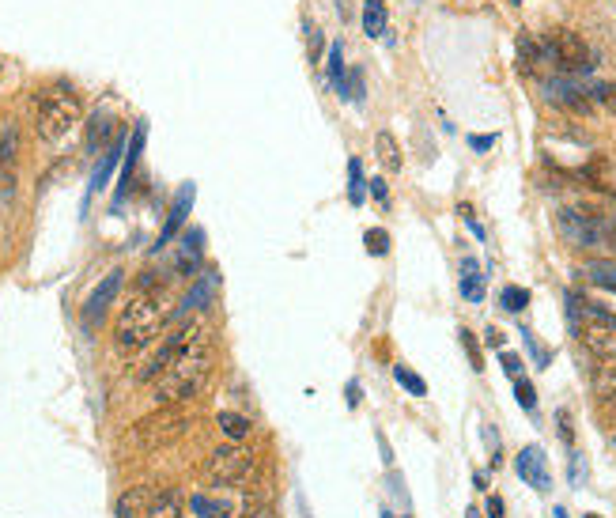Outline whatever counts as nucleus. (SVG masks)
I'll return each mask as SVG.
<instances>
[{
	"label": "nucleus",
	"instance_id": "1",
	"mask_svg": "<svg viewBox=\"0 0 616 518\" xmlns=\"http://www.w3.org/2000/svg\"><path fill=\"white\" fill-rule=\"evenodd\" d=\"M212 371V337L205 322H186L167 337V345L155 352V360L140 371V379L152 382L159 405L186 401L201 390V382Z\"/></svg>",
	"mask_w": 616,
	"mask_h": 518
},
{
	"label": "nucleus",
	"instance_id": "2",
	"mask_svg": "<svg viewBox=\"0 0 616 518\" xmlns=\"http://www.w3.org/2000/svg\"><path fill=\"white\" fill-rule=\"evenodd\" d=\"M167 322V303H163V288L155 280H144L133 299L121 307L118 322H114V341L118 348L133 352V348H144L152 341L155 333Z\"/></svg>",
	"mask_w": 616,
	"mask_h": 518
},
{
	"label": "nucleus",
	"instance_id": "3",
	"mask_svg": "<svg viewBox=\"0 0 616 518\" xmlns=\"http://www.w3.org/2000/svg\"><path fill=\"white\" fill-rule=\"evenodd\" d=\"M80 95L69 84H50L35 95V133L42 144H61L80 125Z\"/></svg>",
	"mask_w": 616,
	"mask_h": 518
},
{
	"label": "nucleus",
	"instance_id": "4",
	"mask_svg": "<svg viewBox=\"0 0 616 518\" xmlns=\"http://www.w3.org/2000/svg\"><path fill=\"white\" fill-rule=\"evenodd\" d=\"M548 61V76H586L598 69V53L590 50L575 31H548L541 38Z\"/></svg>",
	"mask_w": 616,
	"mask_h": 518
},
{
	"label": "nucleus",
	"instance_id": "5",
	"mask_svg": "<svg viewBox=\"0 0 616 518\" xmlns=\"http://www.w3.org/2000/svg\"><path fill=\"white\" fill-rule=\"evenodd\" d=\"M556 231H560V239H564L567 246H575V250H594V246H601V212L567 205L556 212Z\"/></svg>",
	"mask_w": 616,
	"mask_h": 518
},
{
	"label": "nucleus",
	"instance_id": "6",
	"mask_svg": "<svg viewBox=\"0 0 616 518\" xmlns=\"http://www.w3.org/2000/svg\"><path fill=\"white\" fill-rule=\"evenodd\" d=\"M545 95L548 103L556 106V110H567V114H598V106H594V95H590V84H582L579 76H545Z\"/></svg>",
	"mask_w": 616,
	"mask_h": 518
},
{
	"label": "nucleus",
	"instance_id": "7",
	"mask_svg": "<svg viewBox=\"0 0 616 518\" xmlns=\"http://www.w3.org/2000/svg\"><path fill=\"white\" fill-rule=\"evenodd\" d=\"M250 469H254V450L242 443H227V447L212 450L205 473L212 484H239Z\"/></svg>",
	"mask_w": 616,
	"mask_h": 518
},
{
	"label": "nucleus",
	"instance_id": "8",
	"mask_svg": "<svg viewBox=\"0 0 616 518\" xmlns=\"http://www.w3.org/2000/svg\"><path fill=\"white\" fill-rule=\"evenodd\" d=\"M579 341L586 345L590 356H598V360H616V318L609 322H586L579 329Z\"/></svg>",
	"mask_w": 616,
	"mask_h": 518
},
{
	"label": "nucleus",
	"instance_id": "9",
	"mask_svg": "<svg viewBox=\"0 0 616 518\" xmlns=\"http://www.w3.org/2000/svg\"><path fill=\"white\" fill-rule=\"evenodd\" d=\"M514 469H518V477H522L526 484H533L537 492H552V469H548V458L541 447L522 450L518 462H514Z\"/></svg>",
	"mask_w": 616,
	"mask_h": 518
},
{
	"label": "nucleus",
	"instance_id": "10",
	"mask_svg": "<svg viewBox=\"0 0 616 518\" xmlns=\"http://www.w3.org/2000/svg\"><path fill=\"white\" fill-rule=\"evenodd\" d=\"M118 288H121V273L118 269H114V273H110V277L103 280V284H99V288H95V292H91V299H87V307H84V326H99V322H103V311L106 307H110V299H114V295H118Z\"/></svg>",
	"mask_w": 616,
	"mask_h": 518
},
{
	"label": "nucleus",
	"instance_id": "11",
	"mask_svg": "<svg viewBox=\"0 0 616 518\" xmlns=\"http://www.w3.org/2000/svg\"><path fill=\"white\" fill-rule=\"evenodd\" d=\"M16 156H19L16 129H4L0 133V193H8L16 186Z\"/></svg>",
	"mask_w": 616,
	"mask_h": 518
},
{
	"label": "nucleus",
	"instance_id": "12",
	"mask_svg": "<svg viewBox=\"0 0 616 518\" xmlns=\"http://www.w3.org/2000/svg\"><path fill=\"white\" fill-rule=\"evenodd\" d=\"M189 507H193V515L197 518H239V507H235L231 496H208V492H197V496L189 500Z\"/></svg>",
	"mask_w": 616,
	"mask_h": 518
},
{
	"label": "nucleus",
	"instance_id": "13",
	"mask_svg": "<svg viewBox=\"0 0 616 518\" xmlns=\"http://www.w3.org/2000/svg\"><path fill=\"white\" fill-rule=\"evenodd\" d=\"M155 496H159V492L144 488V484L129 488V492H125V496L118 500V518H144V515H148V507L155 503Z\"/></svg>",
	"mask_w": 616,
	"mask_h": 518
},
{
	"label": "nucleus",
	"instance_id": "14",
	"mask_svg": "<svg viewBox=\"0 0 616 518\" xmlns=\"http://www.w3.org/2000/svg\"><path fill=\"white\" fill-rule=\"evenodd\" d=\"M114 129H118V125H114V114H106L103 106H99V110L91 114V121H87V148H91V152L106 148L110 137H114Z\"/></svg>",
	"mask_w": 616,
	"mask_h": 518
},
{
	"label": "nucleus",
	"instance_id": "15",
	"mask_svg": "<svg viewBox=\"0 0 616 518\" xmlns=\"http://www.w3.org/2000/svg\"><path fill=\"white\" fill-rule=\"evenodd\" d=\"M182 432V416L178 413H167V416H152V420H144L137 428V435L144 443H159V439H167V435Z\"/></svg>",
	"mask_w": 616,
	"mask_h": 518
},
{
	"label": "nucleus",
	"instance_id": "16",
	"mask_svg": "<svg viewBox=\"0 0 616 518\" xmlns=\"http://www.w3.org/2000/svg\"><path fill=\"white\" fill-rule=\"evenodd\" d=\"M189 205H193V186H182V190H178V201H174V208H171V216H167V227H163V235H159V246H167V242L174 239V231L186 224Z\"/></svg>",
	"mask_w": 616,
	"mask_h": 518
},
{
	"label": "nucleus",
	"instance_id": "17",
	"mask_svg": "<svg viewBox=\"0 0 616 518\" xmlns=\"http://www.w3.org/2000/svg\"><path fill=\"white\" fill-rule=\"evenodd\" d=\"M216 284H220V280L212 277V273H208V277H201V284H193V292L186 295V303L178 307V314H174V318H186V314H193V311H201V307H208V299L216 295Z\"/></svg>",
	"mask_w": 616,
	"mask_h": 518
},
{
	"label": "nucleus",
	"instance_id": "18",
	"mask_svg": "<svg viewBox=\"0 0 616 518\" xmlns=\"http://www.w3.org/2000/svg\"><path fill=\"white\" fill-rule=\"evenodd\" d=\"M582 273H586V280H590L594 288L616 292V258H594Z\"/></svg>",
	"mask_w": 616,
	"mask_h": 518
},
{
	"label": "nucleus",
	"instance_id": "19",
	"mask_svg": "<svg viewBox=\"0 0 616 518\" xmlns=\"http://www.w3.org/2000/svg\"><path fill=\"white\" fill-rule=\"evenodd\" d=\"M462 295L469 303H484V273L473 258L462 261Z\"/></svg>",
	"mask_w": 616,
	"mask_h": 518
},
{
	"label": "nucleus",
	"instance_id": "20",
	"mask_svg": "<svg viewBox=\"0 0 616 518\" xmlns=\"http://www.w3.org/2000/svg\"><path fill=\"white\" fill-rule=\"evenodd\" d=\"M144 518H182V492H174V488L159 492Z\"/></svg>",
	"mask_w": 616,
	"mask_h": 518
},
{
	"label": "nucleus",
	"instance_id": "21",
	"mask_svg": "<svg viewBox=\"0 0 616 518\" xmlns=\"http://www.w3.org/2000/svg\"><path fill=\"white\" fill-rule=\"evenodd\" d=\"M594 394L605 401H616V360H601L594 371Z\"/></svg>",
	"mask_w": 616,
	"mask_h": 518
},
{
	"label": "nucleus",
	"instance_id": "22",
	"mask_svg": "<svg viewBox=\"0 0 616 518\" xmlns=\"http://www.w3.org/2000/svg\"><path fill=\"white\" fill-rule=\"evenodd\" d=\"M375 152H378V159L386 163V171H390V174L401 171V163H405V159H401V148H397L394 133H378V137H375Z\"/></svg>",
	"mask_w": 616,
	"mask_h": 518
},
{
	"label": "nucleus",
	"instance_id": "23",
	"mask_svg": "<svg viewBox=\"0 0 616 518\" xmlns=\"http://www.w3.org/2000/svg\"><path fill=\"white\" fill-rule=\"evenodd\" d=\"M201 242H205L201 231H189L186 235V242H182V258H178V269H182V273H193V269L201 265Z\"/></svg>",
	"mask_w": 616,
	"mask_h": 518
},
{
	"label": "nucleus",
	"instance_id": "24",
	"mask_svg": "<svg viewBox=\"0 0 616 518\" xmlns=\"http://www.w3.org/2000/svg\"><path fill=\"white\" fill-rule=\"evenodd\" d=\"M363 31L371 38H382V31H386V4L382 0H367V8H363Z\"/></svg>",
	"mask_w": 616,
	"mask_h": 518
},
{
	"label": "nucleus",
	"instance_id": "25",
	"mask_svg": "<svg viewBox=\"0 0 616 518\" xmlns=\"http://www.w3.org/2000/svg\"><path fill=\"white\" fill-rule=\"evenodd\" d=\"M329 84L337 87L341 95H348V80H344V46L341 42H333V46H329Z\"/></svg>",
	"mask_w": 616,
	"mask_h": 518
},
{
	"label": "nucleus",
	"instance_id": "26",
	"mask_svg": "<svg viewBox=\"0 0 616 518\" xmlns=\"http://www.w3.org/2000/svg\"><path fill=\"white\" fill-rule=\"evenodd\" d=\"M363 193H367L363 163L360 159H348V201H352V205H363Z\"/></svg>",
	"mask_w": 616,
	"mask_h": 518
},
{
	"label": "nucleus",
	"instance_id": "27",
	"mask_svg": "<svg viewBox=\"0 0 616 518\" xmlns=\"http://www.w3.org/2000/svg\"><path fill=\"white\" fill-rule=\"evenodd\" d=\"M499 307L507 314H522L526 307H530V292L526 288H518V284H511V288H503L499 292Z\"/></svg>",
	"mask_w": 616,
	"mask_h": 518
},
{
	"label": "nucleus",
	"instance_id": "28",
	"mask_svg": "<svg viewBox=\"0 0 616 518\" xmlns=\"http://www.w3.org/2000/svg\"><path fill=\"white\" fill-rule=\"evenodd\" d=\"M394 379L401 382L405 390H409L412 398H424V394H428V382L420 379L416 371H409V367H394Z\"/></svg>",
	"mask_w": 616,
	"mask_h": 518
},
{
	"label": "nucleus",
	"instance_id": "29",
	"mask_svg": "<svg viewBox=\"0 0 616 518\" xmlns=\"http://www.w3.org/2000/svg\"><path fill=\"white\" fill-rule=\"evenodd\" d=\"M522 341H526V348H530V356H533V363L545 371L548 363H552V348H545L537 337H533V329H522Z\"/></svg>",
	"mask_w": 616,
	"mask_h": 518
},
{
	"label": "nucleus",
	"instance_id": "30",
	"mask_svg": "<svg viewBox=\"0 0 616 518\" xmlns=\"http://www.w3.org/2000/svg\"><path fill=\"white\" fill-rule=\"evenodd\" d=\"M220 428H223V435L242 439V435H250V420L239 416V413H220Z\"/></svg>",
	"mask_w": 616,
	"mask_h": 518
},
{
	"label": "nucleus",
	"instance_id": "31",
	"mask_svg": "<svg viewBox=\"0 0 616 518\" xmlns=\"http://www.w3.org/2000/svg\"><path fill=\"white\" fill-rule=\"evenodd\" d=\"M590 95H594V106H598V110L616 114V84H590Z\"/></svg>",
	"mask_w": 616,
	"mask_h": 518
},
{
	"label": "nucleus",
	"instance_id": "32",
	"mask_svg": "<svg viewBox=\"0 0 616 518\" xmlns=\"http://www.w3.org/2000/svg\"><path fill=\"white\" fill-rule=\"evenodd\" d=\"M514 398H518V405L526 409V413H533L537 409V390H533V382L522 375V379H514Z\"/></svg>",
	"mask_w": 616,
	"mask_h": 518
},
{
	"label": "nucleus",
	"instance_id": "33",
	"mask_svg": "<svg viewBox=\"0 0 616 518\" xmlns=\"http://www.w3.org/2000/svg\"><path fill=\"white\" fill-rule=\"evenodd\" d=\"M567 481H571V488H582V484H586V458H582L579 450H571V462H567Z\"/></svg>",
	"mask_w": 616,
	"mask_h": 518
},
{
	"label": "nucleus",
	"instance_id": "34",
	"mask_svg": "<svg viewBox=\"0 0 616 518\" xmlns=\"http://www.w3.org/2000/svg\"><path fill=\"white\" fill-rule=\"evenodd\" d=\"M363 242H367V254H386V250H390V235H386V231H382V227H371V231H367V235H363Z\"/></svg>",
	"mask_w": 616,
	"mask_h": 518
},
{
	"label": "nucleus",
	"instance_id": "35",
	"mask_svg": "<svg viewBox=\"0 0 616 518\" xmlns=\"http://www.w3.org/2000/svg\"><path fill=\"white\" fill-rule=\"evenodd\" d=\"M458 337H462L465 356H469V363H473V371H484V360H480V345L473 341V333H469V329H458Z\"/></svg>",
	"mask_w": 616,
	"mask_h": 518
},
{
	"label": "nucleus",
	"instance_id": "36",
	"mask_svg": "<svg viewBox=\"0 0 616 518\" xmlns=\"http://www.w3.org/2000/svg\"><path fill=\"white\" fill-rule=\"evenodd\" d=\"M601 246L616 250V212H601Z\"/></svg>",
	"mask_w": 616,
	"mask_h": 518
},
{
	"label": "nucleus",
	"instance_id": "37",
	"mask_svg": "<svg viewBox=\"0 0 616 518\" xmlns=\"http://www.w3.org/2000/svg\"><path fill=\"white\" fill-rule=\"evenodd\" d=\"M499 363H503V371H507V379H522V356L518 352H503L499 348Z\"/></svg>",
	"mask_w": 616,
	"mask_h": 518
},
{
	"label": "nucleus",
	"instance_id": "38",
	"mask_svg": "<svg viewBox=\"0 0 616 518\" xmlns=\"http://www.w3.org/2000/svg\"><path fill=\"white\" fill-rule=\"evenodd\" d=\"M114 163H118V148H110V156L103 159V167L95 171V190H99V186H106V178H110V171H114Z\"/></svg>",
	"mask_w": 616,
	"mask_h": 518
},
{
	"label": "nucleus",
	"instance_id": "39",
	"mask_svg": "<svg viewBox=\"0 0 616 518\" xmlns=\"http://www.w3.org/2000/svg\"><path fill=\"white\" fill-rule=\"evenodd\" d=\"M344 401H348V409H360V401H363L360 382H348V386H344Z\"/></svg>",
	"mask_w": 616,
	"mask_h": 518
},
{
	"label": "nucleus",
	"instance_id": "40",
	"mask_svg": "<svg viewBox=\"0 0 616 518\" xmlns=\"http://www.w3.org/2000/svg\"><path fill=\"white\" fill-rule=\"evenodd\" d=\"M307 38H310V57L318 61V57H322V38H318V27H314L310 19H307Z\"/></svg>",
	"mask_w": 616,
	"mask_h": 518
},
{
	"label": "nucleus",
	"instance_id": "41",
	"mask_svg": "<svg viewBox=\"0 0 616 518\" xmlns=\"http://www.w3.org/2000/svg\"><path fill=\"white\" fill-rule=\"evenodd\" d=\"M488 518H507V507H503V500H499V496H492V500H488Z\"/></svg>",
	"mask_w": 616,
	"mask_h": 518
},
{
	"label": "nucleus",
	"instance_id": "42",
	"mask_svg": "<svg viewBox=\"0 0 616 518\" xmlns=\"http://www.w3.org/2000/svg\"><path fill=\"white\" fill-rule=\"evenodd\" d=\"M469 144H473L477 152H488V148L496 144V137H492V133H488V137H469Z\"/></svg>",
	"mask_w": 616,
	"mask_h": 518
},
{
	"label": "nucleus",
	"instance_id": "43",
	"mask_svg": "<svg viewBox=\"0 0 616 518\" xmlns=\"http://www.w3.org/2000/svg\"><path fill=\"white\" fill-rule=\"evenodd\" d=\"M484 341L492 348H503V333H499V329H484Z\"/></svg>",
	"mask_w": 616,
	"mask_h": 518
},
{
	"label": "nucleus",
	"instance_id": "44",
	"mask_svg": "<svg viewBox=\"0 0 616 518\" xmlns=\"http://www.w3.org/2000/svg\"><path fill=\"white\" fill-rule=\"evenodd\" d=\"M371 193H375L378 201L386 205V193H390V190H386V182H382V178H375V182H371Z\"/></svg>",
	"mask_w": 616,
	"mask_h": 518
},
{
	"label": "nucleus",
	"instance_id": "45",
	"mask_svg": "<svg viewBox=\"0 0 616 518\" xmlns=\"http://www.w3.org/2000/svg\"><path fill=\"white\" fill-rule=\"evenodd\" d=\"M469 518H480V511H473V507H469Z\"/></svg>",
	"mask_w": 616,
	"mask_h": 518
},
{
	"label": "nucleus",
	"instance_id": "46",
	"mask_svg": "<svg viewBox=\"0 0 616 518\" xmlns=\"http://www.w3.org/2000/svg\"><path fill=\"white\" fill-rule=\"evenodd\" d=\"M382 518H390V511H382Z\"/></svg>",
	"mask_w": 616,
	"mask_h": 518
},
{
	"label": "nucleus",
	"instance_id": "47",
	"mask_svg": "<svg viewBox=\"0 0 616 518\" xmlns=\"http://www.w3.org/2000/svg\"><path fill=\"white\" fill-rule=\"evenodd\" d=\"M586 518H601V515H586Z\"/></svg>",
	"mask_w": 616,
	"mask_h": 518
},
{
	"label": "nucleus",
	"instance_id": "48",
	"mask_svg": "<svg viewBox=\"0 0 616 518\" xmlns=\"http://www.w3.org/2000/svg\"><path fill=\"white\" fill-rule=\"evenodd\" d=\"M254 518H269V515H254Z\"/></svg>",
	"mask_w": 616,
	"mask_h": 518
},
{
	"label": "nucleus",
	"instance_id": "49",
	"mask_svg": "<svg viewBox=\"0 0 616 518\" xmlns=\"http://www.w3.org/2000/svg\"><path fill=\"white\" fill-rule=\"evenodd\" d=\"M0 133H4V129H0Z\"/></svg>",
	"mask_w": 616,
	"mask_h": 518
}]
</instances>
